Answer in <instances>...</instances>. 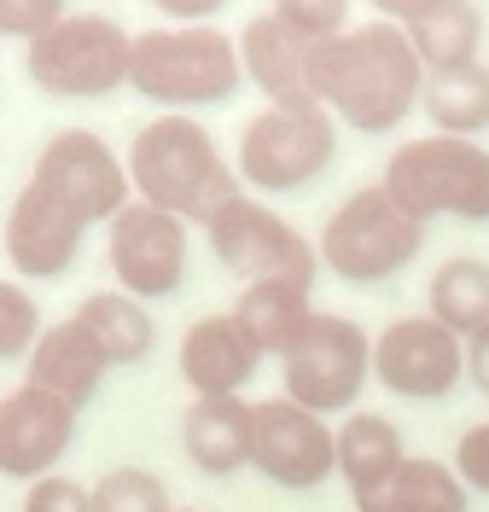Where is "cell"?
<instances>
[{"instance_id":"6da1fadb","label":"cell","mask_w":489,"mask_h":512,"mask_svg":"<svg viewBox=\"0 0 489 512\" xmlns=\"http://www.w3.org/2000/svg\"><path fill=\"white\" fill-rule=\"evenodd\" d=\"M309 88L326 117L361 134H391L420 111L425 64L408 47L402 24H356V30L309 47Z\"/></svg>"},{"instance_id":"7a4b0ae2","label":"cell","mask_w":489,"mask_h":512,"mask_svg":"<svg viewBox=\"0 0 489 512\" xmlns=\"http://www.w3.org/2000/svg\"><path fill=\"white\" fill-rule=\"evenodd\" d=\"M129 187L134 198L158 204L181 222H210L228 198H239V175L210 140V128L187 111H163L134 134L129 146Z\"/></svg>"},{"instance_id":"3957f363","label":"cell","mask_w":489,"mask_h":512,"mask_svg":"<svg viewBox=\"0 0 489 512\" xmlns=\"http://www.w3.org/2000/svg\"><path fill=\"white\" fill-rule=\"evenodd\" d=\"M239 76H245L239 41L216 24H158V30L134 35L129 88L163 111L193 117L198 105H222L239 94Z\"/></svg>"},{"instance_id":"277c9868","label":"cell","mask_w":489,"mask_h":512,"mask_svg":"<svg viewBox=\"0 0 489 512\" xmlns=\"http://www.w3.org/2000/svg\"><path fill=\"white\" fill-rule=\"evenodd\" d=\"M379 187L414 222H489V146L478 140H455V134H420L402 140L379 175Z\"/></svg>"},{"instance_id":"5b68a950","label":"cell","mask_w":489,"mask_h":512,"mask_svg":"<svg viewBox=\"0 0 489 512\" xmlns=\"http://www.w3.org/2000/svg\"><path fill=\"white\" fill-rule=\"evenodd\" d=\"M420 245H425V222H414L391 192L373 181V187H356L332 210L315 251H321V268H332L338 280L385 286L420 256Z\"/></svg>"},{"instance_id":"8992f818","label":"cell","mask_w":489,"mask_h":512,"mask_svg":"<svg viewBox=\"0 0 489 512\" xmlns=\"http://www.w3.org/2000/svg\"><path fill=\"white\" fill-rule=\"evenodd\" d=\"M134 35L105 12H70L65 24L35 35L24 47V70L53 99H105L129 88Z\"/></svg>"},{"instance_id":"52a82bcc","label":"cell","mask_w":489,"mask_h":512,"mask_svg":"<svg viewBox=\"0 0 489 512\" xmlns=\"http://www.w3.org/2000/svg\"><path fill=\"white\" fill-rule=\"evenodd\" d=\"M338 158V117L321 105H262L239 134V181L257 192H303Z\"/></svg>"},{"instance_id":"ba28073f","label":"cell","mask_w":489,"mask_h":512,"mask_svg":"<svg viewBox=\"0 0 489 512\" xmlns=\"http://www.w3.org/2000/svg\"><path fill=\"white\" fill-rule=\"evenodd\" d=\"M280 373H286V402L297 408L321 419L356 414L361 390L373 379V332L350 315H315L309 338L280 361Z\"/></svg>"},{"instance_id":"9c48e42d","label":"cell","mask_w":489,"mask_h":512,"mask_svg":"<svg viewBox=\"0 0 489 512\" xmlns=\"http://www.w3.org/2000/svg\"><path fill=\"white\" fill-rule=\"evenodd\" d=\"M204 239H210L216 262H222L228 274H239L245 286H251V280H297V286H315V274H321V251H315L280 210H268L251 192L228 198V204L204 222Z\"/></svg>"},{"instance_id":"30bf717a","label":"cell","mask_w":489,"mask_h":512,"mask_svg":"<svg viewBox=\"0 0 489 512\" xmlns=\"http://www.w3.org/2000/svg\"><path fill=\"white\" fill-rule=\"evenodd\" d=\"M30 187H41L53 204H65L76 222H111L134 198L129 163L117 158L94 128H59L41 152H35Z\"/></svg>"},{"instance_id":"8fae6325","label":"cell","mask_w":489,"mask_h":512,"mask_svg":"<svg viewBox=\"0 0 489 512\" xmlns=\"http://www.w3.org/2000/svg\"><path fill=\"white\" fill-rule=\"evenodd\" d=\"M105 256H111L117 291H129L140 303L175 297L187 280V222L146 198H129L105 222Z\"/></svg>"},{"instance_id":"7c38bea8","label":"cell","mask_w":489,"mask_h":512,"mask_svg":"<svg viewBox=\"0 0 489 512\" xmlns=\"http://www.w3.org/2000/svg\"><path fill=\"white\" fill-rule=\"evenodd\" d=\"M373 379L402 402H443L466 379V344L431 315H396L373 338Z\"/></svg>"},{"instance_id":"4fadbf2b","label":"cell","mask_w":489,"mask_h":512,"mask_svg":"<svg viewBox=\"0 0 489 512\" xmlns=\"http://www.w3.org/2000/svg\"><path fill=\"white\" fill-rule=\"evenodd\" d=\"M251 472H262L280 489H321L338 472V443L332 425L309 408H297L286 396L257 402V425H251Z\"/></svg>"},{"instance_id":"5bb4252c","label":"cell","mask_w":489,"mask_h":512,"mask_svg":"<svg viewBox=\"0 0 489 512\" xmlns=\"http://www.w3.org/2000/svg\"><path fill=\"white\" fill-rule=\"evenodd\" d=\"M76 443V408L35 390V384H18L0 396V478H53V466L70 454Z\"/></svg>"},{"instance_id":"9a60e30c","label":"cell","mask_w":489,"mask_h":512,"mask_svg":"<svg viewBox=\"0 0 489 512\" xmlns=\"http://www.w3.org/2000/svg\"><path fill=\"white\" fill-rule=\"evenodd\" d=\"M88 239V222H76L65 204H53L41 187L24 181V192L6 210V262L24 280H59Z\"/></svg>"},{"instance_id":"2e32d148","label":"cell","mask_w":489,"mask_h":512,"mask_svg":"<svg viewBox=\"0 0 489 512\" xmlns=\"http://www.w3.org/2000/svg\"><path fill=\"white\" fill-rule=\"evenodd\" d=\"M105 373H111V361H105V350L94 344V332H88L76 315L53 320V326L35 338L30 361H24V384H35V390H47V396L70 402L76 414L99 396Z\"/></svg>"},{"instance_id":"e0dca14e","label":"cell","mask_w":489,"mask_h":512,"mask_svg":"<svg viewBox=\"0 0 489 512\" xmlns=\"http://www.w3.org/2000/svg\"><path fill=\"white\" fill-rule=\"evenodd\" d=\"M262 350L251 344V332L228 315H204L187 326L181 338V379L193 396H239L245 384L257 379Z\"/></svg>"},{"instance_id":"ac0fdd59","label":"cell","mask_w":489,"mask_h":512,"mask_svg":"<svg viewBox=\"0 0 489 512\" xmlns=\"http://www.w3.org/2000/svg\"><path fill=\"white\" fill-rule=\"evenodd\" d=\"M309 47L297 30H286L274 12L251 18L239 30V64H245V82H257L268 105H286V111H303L315 105V88H309Z\"/></svg>"},{"instance_id":"d6986e66","label":"cell","mask_w":489,"mask_h":512,"mask_svg":"<svg viewBox=\"0 0 489 512\" xmlns=\"http://www.w3.org/2000/svg\"><path fill=\"white\" fill-rule=\"evenodd\" d=\"M251 425H257V402L193 396V408L181 414V448L204 478H233L251 466Z\"/></svg>"},{"instance_id":"ffe728a7","label":"cell","mask_w":489,"mask_h":512,"mask_svg":"<svg viewBox=\"0 0 489 512\" xmlns=\"http://www.w3.org/2000/svg\"><path fill=\"white\" fill-rule=\"evenodd\" d=\"M332 443H338V478L350 489V501H367L379 483L396 478V466L408 460V443L396 431V419L373 414V408H356L332 425Z\"/></svg>"},{"instance_id":"44dd1931","label":"cell","mask_w":489,"mask_h":512,"mask_svg":"<svg viewBox=\"0 0 489 512\" xmlns=\"http://www.w3.org/2000/svg\"><path fill=\"white\" fill-rule=\"evenodd\" d=\"M315 315H321L315 297L297 280H251V286L239 291V303H233V320L251 332V344L262 355H280V361L309 338Z\"/></svg>"},{"instance_id":"7402d4cb","label":"cell","mask_w":489,"mask_h":512,"mask_svg":"<svg viewBox=\"0 0 489 512\" xmlns=\"http://www.w3.org/2000/svg\"><path fill=\"white\" fill-rule=\"evenodd\" d=\"M356 512H472V489L460 483L449 460L408 454L391 483H379L367 501H356Z\"/></svg>"},{"instance_id":"603a6c76","label":"cell","mask_w":489,"mask_h":512,"mask_svg":"<svg viewBox=\"0 0 489 512\" xmlns=\"http://www.w3.org/2000/svg\"><path fill=\"white\" fill-rule=\"evenodd\" d=\"M408 47L425 64V76L431 70L478 64V47H484V12H478V0H437V6H425L420 18L408 24Z\"/></svg>"},{"instance_id":"cb8c5ba5","label":"cell","mask_w":489,"mask_h":512,"mask_svg":"<svg viewBox=\"0 0 489 512\" xmlns=\"http://www.w3.org/2000/svg\"><path fill=\"white\" fill-rule=\"evenodd\" d=\"M420 111L431 134H455V140H478L489 128V64H460V70H431L425 76Z\"/></svg>"},{"instance_id":"d4e9b609","label":"cell","mask_w":489,"mask_h":512,"mask_svg":"<svg viewBox=\"0 0 489 512\" xmlns=\"http://www.w3.org/2000/svg\"><path fill=\"white\" fill-rule=\"evenodd\" d=\"M425 315L449 326L460 344L489 326V262L484 256H449L425 280Z\"/></svg>"},{"instance_id":"484cf974","label":"cell","mask_w":489,"mask_h":512,"mask_svg":"<svg viewBox=\"0 0 489 512\" xmlns=\"http://www.w3.org/2000/svg\"><path fill=\"white\" fill-rule=\"evenodd\" d=\"M76 320L94 332V344L105 350L111 367H134V361H146L152 355V338H158V326L146 315V303L129 297V291H88L82 303H76Z\"/></svg>"},{"instance_id":"4316f807","label":"cell","mask_w":489,"mask_h":512,"mask_svg":"<svg viewBox=\"0 0 489 512\" xmlns=\"http://www.w3.org/2000/svg\"><path fill=\"white\" fill-rule=\"evenodd\" d=\"M94 512H175L169 483L146 466H111L94 483Z\"/></svg>"},{"instance_id":"83f0119b","label":"cell","mask_w":489,"mask_h":512,"mask_svg":"<svg viewBox=\"0 0 489 512\" xmlns=\"http://www.w3.org/2000/svg\"><path fill=\"white\" fill-rule=\"evenodd\" d=\"M47 326H41V309H35V297L18 280H0V361H30L35 338H41Z\"/></svg>"},{"instance_id":"f1b7e54d","label":"cell","mask_w":489,"mask_h":512,"mask_svg":"<svg viewBox=\"0 0 489 512\" xmlns=\"http://www.w3.org/2000/svg\"><path fill=\"white\" fill-rule=\"evenodd\" d=\"M268 12L303 41H332V35L350 30V0H274Z\"/></svg>"},{"instance_id":"f546056e","label":"cell","mask_w":489,"mask_h":512,"mask_svg":"<svg viewBox=\"0 0 489 512\" xmlns=\"http://www.w3.org/2000/svg\"><path fill=\"white\" fill-rule=\"evenodd\" d=\"M70 6L65 0H0V35H18L30 47L35 35H47L53 24H65Z\"/></svg>"},{"instance_id":"4dcf8cb0","label":"cell","mask_w":489,"mask_h":512,"mask_svg":"<svg viewBox=\"0 0 489 512\" xmlns=\"http://www.w3.org/2000/svg\"><path fill=\"white\" fill-rule=\"evenodd\" d=\"M24 512H94V489L53 472V478H35L24 489Z\"/></svg>"},{"instance_id":"1f68e13d","label":"cell","mask_w":489,"mask_h":512,"mask_svg":"<svg viewBox=\"0 0 489 512\" xmlns=\"http://www.w3.org/2000/svg\"><path fill=\"white\" fill-rule=\"evenodd\" d=\"M449 466L460 472V483H466L472 495H489V419H478L472 431H460Z\"/></svg>"},{"instance_id":"d6a6232c","label":"cell","mask_w":489,"mask_h":512,"mask_svg":"<svg viewBox=\"0 0 489 512\" xmlns=\"http://www.w3.org/2000/svg\"><path fill=\"white\" fill-rule=\"evenodd\" d=\"M152 6H158L169 24H210L228 0H152Z\"/></svg>"},{"instance_id":"836d02e7","label":"cell","mask_w":489,"mask_h":512,"mask_svg":"<svg viewBox=\"0 0 489 512\" xmlns=\"http://www.w3.org/2000/svg\"><path fill=\"white\" fill-rule=\"evenodd\" d=\"M466 379H472V390H484L489 396V326L466 338Z\"/></svg>"},{"instance_id":"e575fe53","label":"cell","mask_w":489,"mask_h":512,"mask_svg":"<svg viewBox=\"0 0 489 512\" xmlns=\"http://www.w3.org/2000/svg\"><path fill=\"white\" fill-rule=\"evenodd\" d=\"M367 6H373V18H385V24H402V30H408L425 6H437V0H367Z\"/></svg>"},{"instance_id":"d590c367","label":"cell","mask_w":489,"mask_h":512,"mask_svg":"<svg viewBox=\"0 0 489 512\" xmlns=\"http://www.w3.org/2000/svg\"><path fill=\"white\" fill-rule=\"evenodd\" d=\"M175 512H198V507H175Z\"/></svg>"}]
</instances>
